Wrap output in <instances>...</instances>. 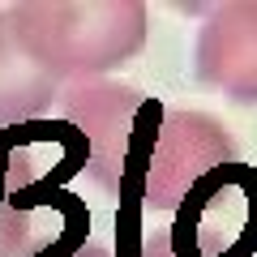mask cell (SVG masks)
Returning a JSON list of instances; mask_svg holds the SVG:
<instances>
[{
  "instance_id": "cell-1",
  "label": "cell",
  "mask_w": 257,
  "mask_h": 257,
  "mask_svg": "<svg viewBox=\"0 0 257 257\" xmlns=\"http://www.w3.org/2000/svg\"><path fill=\"white\" fill-rule=\"evenodd\" d=\"M82 172L86 142L60 116L0 133V257H77L90 244V210L69 189Z\"/></svg>"
},
{
  "instance_id": "cell-2",
  "label": "cell",
  "mask_w": 257,
  "mask_h": 257,
  "mask_svg": "<svg viewBox=\"0 0 257 257\" xmlns=\"http://www.w3.org/2000/svg\"><path fill=\"white\" fill-rule=\"evenodd\" d=\"M13 26L64 86L94 82L146 47L150 13L138 0H22Z\"/></svg>"
},
{
  "instance_id": "cell-3",
  "label": "cell",
  "mask_w": 257,
  "mask_h": 257,
  "mask_svg": "<svg viewBox=\"0 0 257 257\" xmlns=\"http://www.w3.org/2000/svg\"><path fill=\"white\" fill-rule=\"evenodd\" d=\"M167 103L138 90L128 82L94 77V82H69L56 103V116L77 128L86 142V172L111 197H133L138 172L150 155Z\"/></svg>"
},
{
  "instance_id": "cell-4",
  "label": "cell",
  "mask_w": 257,
  "mask_h": 257,
  "mask_svg": "<svg viewBox=\"0 0 257 257\" xmlns=\"http://www.w3.org/2000/svg\"><path fill=\"white\" fill-rule=\"evenodd\" d=\"M236 159V138L223 120L197 107H167L128 202L138 210L176 214L214 172L231 167Z\"/></svg>"
},
{
  "instance_id": "cell-5",
  "label": "cell",
  "mask_w": 257,
  "mask_h": 257,
  "mask_svg": "<svg viewBox=\"0 0 257 257\" xmlns=\"http://www.w3.org/2000/svg\"><path fill=\"white\" fill-rule=\"evenodd\" d=\"M193 77L240 107L257 103V0H231L206 13L193 43Z\"/></svg>"
},
{
  "instance_id": "cell-6",
  "label": "cell",
  "mask_w": 257,
  "mask_h": 257,
  "mask_svg": "<svg viewBox=\"0 0 257 257\" xmlns=\"http://www.w3.org/2000/svg\"><path fill=\"white\" fill-rule=\"evenodd\" d=\"M64 82L39 64L26 39L13 26V13L0 9V133L43 120L60 103Z\"/></svg>"
},
{
  "instance_id": "cell-7",
  "label": "cell",
  "mask_w": 257,
  "mask_h": 257,
  "mask_svg": "<svg viewBox=\"0 0 257 257\" xmlns=\"http://www.w3.org/2000/svg\"><path fill=\"white\" fill-rule=\"evenodd\" d=\"M77 257H111V253H107V248H103V244H86V248H82V253H77Z\"/></svg>"
}]
</instances>
